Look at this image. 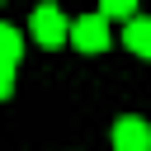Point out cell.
<instances>
[{
    "mask_svg": "<svg viewBox=\"0 0 151 151\" xmlns=\"http://www.w3.org/2000/svg\"><path fill=\"white\" fill-rule=\"evenodd\" d=\"M28 33L38 38V47H61V42L71 38V24H66V14H61L57 5H42V9H33V19H28Z\"/></svg>",
    "mask_w": 151,
    "mask_h": 151,
    "instance_id": "obj_1",
    "label": "cell"
},
{
    "mask_svg": "<svg viewBox=\"0 0 151 151\" xmlns=\"http://www.w3.org/2000/svg\"><path fill=\"white\" fill-rule=\"evenodd\" d=\"M71 42H76L80 52H104V47H109V19H104V14L76 19V24H71Z\"/></svg>",
    "mask_w": 151,
    "mask_h": 151,
    "instance_id": "obj_2",
    "label": "cell"
},
{
    "mask_svg": "<svg viewBox=\"0 0 151 151\" xmlns=\"http://www.w3.org/2000/svg\"><path fill=\"white\" fill-rule=\"evenodd\" d=\"M113 151H151V127L142 118H118L113 123Z\"/></svg>",
    "mask_w": 151,
    "mask_h": 151,
    "instance_id": "obj_3",
    "label": "cell"
},
{
    "mask_svg": "<svg viewBox=\"0 0 151 151\" xmlns=\"http://www.w3.org/2000/svg\"><path fill=\"white\" fill-rule=\"evenodd\" d=\"M123 42H127L137 57H151V19H142V14H137V19L123 28Z\"/></svg>",
    "mask_w": 151,
    "mask_h": 151,
    "instance_id": "obj_4",
    "label": "cell"
},
{
    "mask_svg": "<svg viewBox=\"0 0 151 151\" xmlns=\"http://www.w3.org/2000/svg\"><path fill=\"white\" fill-rule=\"evenodd\" d=\"M19 52H24V38H19V28H0V66H14L19 61Z\"/></svg>",
    "mask_w": 151,
    "mask_h": 151,
    "instance_id": "obj_5",
    "label": "cell"
},
{
    "mask_svg": "<svg viewBox=\"0 0 151 151\" xmlns=\"http://www.w3.org/2000/svg\"><path fill=\"white\" fill-rule=\"evenodd\" d=\"M99 14H104V19H127V24L137 19V9H132V0H104V5H99Z\"/></svg>",
    "mask_w": 151,
    "mask_h": 151,
    "instance_id": "obj_6",
    "label": "cell"
}]
</instances>
